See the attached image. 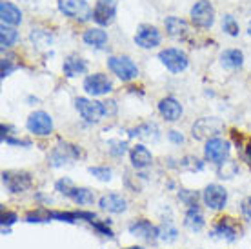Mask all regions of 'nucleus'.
Returning a JSON list of instances; mask_svg holds the SVG:
<instances>
[{
  "label": "nucleus",
  "instance_id": "9",
  "mask_svg": "<svg viewBox=\"0 0 251 249\" xmlns=\"http://www.w3.org/2000/svg\"><path fill=\"white\" fill-rule=\"evenodd\" d=\"M222 129H224V124L219 119L206 117V119L197 120L191 131H193V138H197V140H206V138L213 137V135H219Z\"/></svg>",
  "mask_w": 251,
  "mask_h": 249
},
{
  "label": "nucleus",
  "instance_id": "5",
  "mask_svg": "<svg viewBox=\"0 0 251 249\" xmlns=\"http://www.w3.org/2000/svg\"><path fill=\"white\" fill-rule=\"evenodd\" d=\"M58 9L69 17V19L75 20H84L93 19V11L89 9V6L84 2V0H58Z\"/></svg>",
  "mask_w": 251,
  "mask_h": 249
},
{
  "label": "nucleus",
  "instance_id": "16",
  "mask_svg": "<svg viewBox=\"0 0 251 249\" xmlns=\"http://www.w3.org/2000/svg\"><path fill=\"white\" fill-rule=\"evenodd\" d=\"M158 111L168 122H176V120L182 117V106L180 102L175 100L173 97H166L158 102Z\"/></svg>",
  "mask_w": 251,
  "mask_h": 249
},
{
  "label": "nucleus",
  "instance_id": "23",
  "mask_svg": "<svg viewBox=\"0 0 251 249\" xmlns=\"http://www.w3.org/2000/svg\"><path fill=\"white\" fill-rule=\"evenodd\" d=\"M64 75L69 76V78H73L76 75H82V73H86V69H88V64L86 60H82L80 56H68L66 60H64Z\"/></svg>",
  "mask_w": 251,
  "mask_h": 249
},
{
  "label": "nucleus",
  "instance_id": "7",
  "mask_svg": "<svg viewBox=\"0 0 251 249\" xmlns=\"http://www.w3.org/2000/svg\"><path fill=\"white\" fill-rule=\"evenodd\" d=\"M80 156V149L73 146V144H68V142H58L57 148L51 151L50 155V164L53 168H60L64 164H69L76 160Z\"/></svg>",
  "mask_w": 251,
  "mask_h": 249
},
{
  "label": "nucleus",
  "instance_id": "19",
  "mask_svg": "<svg viewBox=\"0 0 251 249\" xmlns=\"http://www.w3.org/2000/svg\"><path fill=\"white\" fill-rule=\"evenodd\" d=\"M129 156H131L133 168L137 169H144L148 166H151V162H153V156H151L150 149L146 146H142V144H137L135 148H131Z\"/></svg>",
  "mask_w": 251,
  "mask_h": 249
},
{
  "label": "nucleus",
  "instance_id": "30",
  "mask_svg": "<svg viewBox=\"0 0 251 249\" xmlns=\"http://www.w3.org/2000/svg\"><path fill=\"white\" fill-rule=\"evenodd\" d=\"M157 229H158V238H160L162 242H166V244L175 242L176 237H178V231H176L175 227L170 224V222L162 224L160 227H157Z\"/></svg>",
  "mask_w": 251,
  "mask_h": 249
},
{
  "label": "nucleus",
  "instance_id": "13",
  "mask_svg": "<svg viewBox=\"0 0 251 249\" xmlns=\"http://www.w3.org/2000/svg\"><path fill=\"white\" fill-rule=\"evenodd\" d=\"M135 44L144 48V50H153L160 44V33L155 25H148L142 24L137 29V35H135Z\"/></svg>",
  "mask_w": 251,
  "mask_h": 249
},
{
  "label": "nucleus",
  "instance_id": "29",
  "mask_svg": "<svg viewBox=\"0 0 251 249\" xmlns=\"http://www.w3.org/2000/svg\"><path fill=\"white\" fill-rule=\"evenodd\" d=\"M0 129H2V142L9 144V146H25V148H29V146H31V142H29V140H22V138L13 137L15 129H13L11 125L2 124V125H0Z\"/></svg>",
  "mask_w": 251,
  "mask_h": 249
},
{
  "label": "nucleus",
  "instance_id": "8",
  "mask_svg": "<svg viewBox=\"0 0 251 249\" xmlns=\"http://www.w3.org/2000/svg\"><path fill=\"white\" fill-rule=\"evenodd\" d=\"M2 182L7 191H11V193H22L25 189H29L33 184L31 174L25 171H4Z\"/></svg>",
  "mask_w": 251,
  "mask_h": 249
},
{
  "label": "nucleus",
  "instance_id": "34",
  "mask_svg": "<svg viewBox=\"0 0 251 249\" xmlns=\"http://www.w3.org/2000/svg\"><path fill=\"white\" fill-rule=\"evenodd\" d=\"M51 218H55V220H60V222H69V224H73L78 220V213H68V211H51Z\"/></svg>",
  "mask_w": 251,
  "mask_h": 249
},
{
  "label": "nucleus",
  "instance_id": "15",
  "mask_svg": "<svg viewBox=\"0 0 251 249\" xmlns=\"http://www.w3.org/2000/svg\"><path fill=\"white\" fill-rule=\"evenodd\" d=\"M117 13V2L115 0H99L93 9V20L99 25H109Z\"/></svg>",
  "mask_w": 251,
  "mask_h": 249
},
{
  "label": "nucleus",
  "instance_id": "1",
  "mask_svg": "<svg viewBox=\"0 0 251 249\" xmlns=\"http://www.w3.org/2000/svg\"><path fill=\"white\" fill-rule=\"evenodd\" d=\"M55 187H57L58 193L66 195L68 199H71L78 206H89V204H93L95 200L93 191H89L88 187H75L69 178H60L55 184Z\"/></svg>",
  "mask_w": 251,
  "mask_h": 249
},
{
  "label": "nucleus",
  "instance_id": "41",
  "mask_svg": "<svg viewBox=\"0 0 251 249\" xmlns=\"http://www.w3.org/2000/svg\"><path fill=\"white\" fill-rule=\"evenodd\" d=\"M242 215H244L248 220H251V197L242 200Z\"/></svg>",
  "mask_w": 251,
  "mask_h": 249
},
{
  "label": "nucleus",
  "instance_id": "45",
  "mask_svg": "<svg viewBox=\"0 0 251 249\" xmlns=\"http://www.w3.org/2000/svg\"><path fill=\"white\" fill-rule=\"evenodd\" d=\"M248 35H250V37H251V22H250V24H248Z\"/></svg>",
  "mask_w": 251,
  "mask_h": 249
},
{
  "label": "nucleus",
  "instance_id": "38",
  "mask_svg": "<svg viewBox=\"0 0 251 249\" xmlns=\"http://www.w3.org/2000/svg\"><path fill=\"white\" fill-rule=\"evenodd\" d=\"M93 225H95V229L97 231H100L104 237H109V238H113V231L109 229L106 224H102V222H99V220H95L93 222Z\"/></svg>",
  "mask_w": 251,
  "mask_h": 249
},
{
  "label": "nucleus",
  "instance_id": "28",
  "mask_svg": "<svg viewBox=\"0 0 251 249\" xmlns=\"http://www.w3.org/2000/svg\"><path fill=\"white\" fill-rule=\"evenodd\" d=\"M17 38H19V31L15 27H7L6 24H2V27H0V46H2V50L11 48L13 44L17 42Z\"/></svg>",
  "mask_w": 251,
  "mask_h": 249
},
{
  "label": "nucleus",
  "instance_id": "17",
  "mask_svg": "<svg viewBox=\"0 0 251 249\" xmlns=\"http://www.w3.org/2000/svg\"><path fill=\"white\" fill-rule=\"evenodd\" d=\"M129 233L133 237L138 238H146V240H153V238H158V229L151 224L150 220H135L133 224H129Z\"/></svg>",
  "mask_w": 251,
  "mask_h": 249
},
{
  "label": "nucleus",
  "instance_id": "25",
  "mask_svg": "<svg viewBox=\"0 0 251 249\" xmlns=\"http://www.w3.org/2000/svg\"><path fill=\"white\" fill-rule=\"evenodd\" d=\"M129 137H137V138H142V140H157L158 127L153 122H146V124H140L138 127L129 131Z\"/></svg>",
  "mask_w": 251,
  "mask_h": 249
},
{
  "label": "nucleus",
  "instance_id": "44",
  "mask_svg": "<svg viewBox=\"0 0 251 249\" xmlns=\"http://www.w3.org/2000/svg\"><path fill=\"white\" fill-rule=\"evenodd\" d=\"M126 249H144V248H140V246H131V248H126Z\"/></svg>",
  "mask_w": 251,
  "mask_h": 249
},
{
  "label": "nucleus",
  "instance_id": "4",
  "mask_svg": "<svg viewBox=\"0 0 251 249\" xmlns=\"http://www.w3.org/2000/svg\"><path fill=\"white\" fill-rule=\"evenodd\" d=\"M75 106L86 122H99L106 115V104L104 102H95V100L80 97V99L75 100Z\"/></svg>",
  "mask_w": 251,
  "mask_h": 249
},
{
  "label": "nucleus",
  "instance_id": "18",
  "mask_svg": "<svg viewBox=\"0 0 251 249\" xmlns=\"http://www.w3.org/2000/svg\"><path fill=\"white\" fill-rule=\"evenodd\" d=\"M99 206L104 209V211H109V213H124L127 209V202H126L124 197H120L117 193H109V195H104L99 202Z\"/></svg>",
  "mask_w": 251,
  "mask_h": 249
},
{
  "label": "nucleus",
  "instance_id": "2",
  "mask_svg": "<svg viewBox=\"0 0 251 249\" xmlns=\"http://www.w3.org/2000/svg\"><path fill=\"white\" fill-rule=\"evenodd\" d=\"M107 68L111 69V73L119 76L122 82H129L138 76L137 64L133 62L129 56H109Z\"/></svg>",
  "mask_w": 251,
  "mask_h": 249
},
{
  "label": "nucleus",
  "instance_id": "32",
  "mask_svg": "<svg viewBox=\"0 0 251 249\" xmlns=\"http://www.w3.org/2000/svg\"><path fill=\"white\" fill-rule=\"evenodd\" d=\"M237 171H239L237 164L231 162V160H226V162L220 164L219 174H220V178H233V176L237 174Z\"/></svg>",
  "mask_w": 251,
  "mask_h": 249
},
{
  "label": "nucleus",
  "instance_id": "3",
  "mask_svg": "<svg viewBox=\"0 0 251 249\" xmlns=\"http://www.w3.org/2000/svg\"><path fill=\"white\" fill-rule=\"evenodd\" d=\"M191 22H193L197 27L209 29L215 22V7L211 6V2L199 0V2L191 7Z\"/></svg>",
  "mask_w": 251,
  "mask_h": 249
},
{
  "label": "nucleus",
  "instance_id": "36",
  "mask_svg": "<svg viewBox=\"0 0 251 249\" xmlns=\"http://www.w3.org/2000/svg\"><path fill=\"white\" fill-rule=\"evenodd\" d=\"M107 146H109V153L115 156H120V155H124L126 153V142H122V140H109L107 142Z\"/></svg>",
  "mask_w": 251,
  "mask_h": 249
},
{
  "label": "nucleus",
  "instance_id": "10",
  "mask_svg": "<svg viewBox=\"0 0 251 249\" xmlns=\"http://www.w3.org/2000/svg\"><path fill=\"white\" fill-rule=\"evenodd\" d=\"M204 155L209 162L222 164L229 156V142L222 140V138H209L204 148Z\"/></svg>",
  "mask_w": 251,
  "mask_h": 249
},
{
  "label": "nucleus",
  "instance_id": "14",
  "mask_svg": "<svg viewBox=\"0 0 251 249\" xmlns=\"http://www.w3.org/2000/svg\"><path fill=\"white\" fill-rule=\"evenodd\" d=\"M111 80L107 78L106 75H102V73H95V75H89L86 76V80H84V89H86V93L93 95V97H100V95H107L111 91Z\"/></svg>",
  "mask_w": 251,
  "mask_h": 249
},
{
  "label": "nucleus",
  "instance_id": "39",
  "mask_svg": "<svg viewBox=\"0 0 251 249\" xmlns=\"http://www.w3.org/2000/svg\"><path fill=\"white\" fill-rule=\"evenodd\" d=\"M13 69H15V66L11 64V60L9 58H2V78H6V76H9V73H11Z\"/></svg>",
  "mask_w": 251,
  "mask_h": 249
},
{
  "label": "nucleus",
  "instance_id": "24",
  "mask_svg": "<svg viewBox=\"0 0 251 249\" xmlns=\"http://www.w3.org/2000/svg\"><path fill=\"white\" fill-rule=\"evenodd\" d=\"M220 64L227 69H237L244 64V53L240 50H226L220 55Z\"/></svg>",
  "mask_w": 251,
  "mask_h": 249
},
{
  "label": "nucleus",
  "instance_id": "12",
  "mask_svg": "<svg viewBox=\"0 0 251 249\" xmlns=\"http://www.w3.org/2000/svg\"><path fill=\"white\" fill-rule=\"evenodd\" d=\"M202 200L209 209H222L227 202V191L219 184H209V186L204 189V195H202Z\"/></svg>",
  "mask_w": 251,
  "mask_h": 249
},
{
  "label": "nucleus",
  "instance_id": "11",
  "mask_svg": "<svg viewBox=\"0 0 251 249\" xmlns=\"http://www.w3.org/2000/svg\"><path fill=\"white\" fill-rule=\"evenodd\" d=\"M27 129L38 137H46L53 131V119L46 111H35L27 119Z\"/></svg>",
  "mask_w": 251,
  "mask_h": 249
},
{
  "label": "nucleus",
  "instance_id": "33",
  "mask_svg": "<svg viewBox=\"0 0 251 249\" xmlns=\"http://www.w3.org/2000/svg\"><path fill=\"white\" fill-rule=\"evenodd\" d=\"M178 199L182 200L186 206L193 207V206H197V200H199V193H197V191H189V189H182V191L178 193Z\"/></svg>",
  "mask_w": 251,
  "mask_h": 249
},
{
  "label": "nucleus",
  "instance_id": "43",
  "mask_svg": "<svg viewBox=\"0 0 251 249\" xmlns=\"http://www.w3.org/2000/svg\"><path fill=\"white\" fill-rule=\"evenodd\" d=\"M246 153H248V158L251 160V140L248 142V148H246Z\"/></svg>",
  "mask_w": 251,
  "mask_h": 249
},
{
  "label": "nucleus",
  "instance_id": "40",
  "mask_svg": "<svg viewBox=\"0 0 251 249\" xmlns=\"http://www.w3.org/2000/svg\"><path fill=\"white\" fill-rule=\"evenodd\" d=\"M17 222V215L11 211H2V225H11Z\"/></svg>",
  "mask_w": 251,
  "mask_h": 249
},
{
  "label": "nucleus",
  "instance_id": "6",
  "mask_svg": "<svg viewBox=\"0 0 251 249\" xmlns=\"http://www.w3.org/2000/svg\"><path fill=\"white\" fill-rule=\"evenodd\" d=\"M158 60L170 69L171 73H180L188 68V55L176 48H168L158 53Z\"/></svg>",
  "mask_w": 251,
  "mask_h": 249
},
{
  "label": "nucleus",
  "instance_id": "31",
  "mask_svg": "<svg viewBox=\"0 0 251 249\" xmlns=\"http://www.w3.org/2000/svg\"><path fill=\"white\" fill-rule=\"evenodd\" d=\"M222 29L229 35V37H237L239 35V24H237V20L233 15H226L224 19H222Z\"/></svg>",
  "mask_w": 251,
  "mask_h": 249
},
{
  "label": "nucleus",
  "instance_id": "27",
  "mask_svg": "<svg viewBox=\"0 0 251 249\" xmlns=\"http://www.w3.org/2000/svg\"><path fill=\"white\" fill-rule=\"evenodd\" d=\"M84 42L93 48H102L107 42V33L100 27H91L88 31H84Z\"/></svg>",
  "mask_w": 251,
  "mask_h": 249
},
{
  "label": "nucleus",
  "instance_id": "20",
  "mask_svg": "<svg viewBox=\"0 0 251 249\" xmlns=\"http://www.w3.org/2000/svg\"><path fill=\"white\" fill-rule=\"evenodd\" d=\"M166 31L173 38H186L189 35V25L186 20L178 17H168L166 19Z\"/></svg>",
  "mask_w": 251,
  "mask_h": 249
},
{
  "label": "nucleus",
  "instance_id": "37",
  "mask_svg": "<svg viewBox=\"0 0 251 249\" xmlns=\"http://www.w3.org/2000/svg\"><path fill=\"white\" fill-rule=\"evenodd\" d=\"M50 218H51V213L33 211V213H29V215L25 217V220H27V222H31V224H35V222H50Z\"/></svg>",
  "mask_w": 251,
  "mask_h": 249
},
{
  "label": "nucleus",
  "instance_id": "42",
  "mask_svg": "<svg viewBox=\"0 0 251 249\" xmlns=\"http://www.w3.org/2000/svg\"><path fill=\"white\" fill-rule=\"evenodd\" d=\"M168 137H170V140L173 144H182L184 142V137L178 133V131H170V135H168Z\"/></svg>",
  "mask_w": 251,
  "mask_h": 249
},
{
  "label": "nucleus",
  "instance_id": "26",
  "mask_svg": "<svg viewBox=\"0 0 251 249\" xmlns=\"http://www.w3.org/2000/svg\"><path fill=\"white\" fill-rule=\"evenodd\" d=\"M184 224H186V227L191 231H201L202 227H204V215L201 213V209L197 206L189 207L188 213H186V217H184Z\"/></svg>",
  "mask_w": 251,
  "mask_h": 249
},
{
  "label": "nucleus",
  "instance_id": "35",
  "mask_svg": "<svg viewBox=\"0 0 251 249\" xmlns=\"http://www.w3.org/2000/svg\"><path fill=\"white\" fill-rule=\"evenodd\" d=\"M89 173L102 182L111 180V169L109 168H99V166H95V168H89Z\"/></svg>",
  "mask_w": 251,
  "mask_h": 249
},
{
  "label": "nucleus",
  "instance_id": "21",
  "mask_svg": "<svg viewBox=\"0 0 251 249\" xmlns=\"http://www.w3.org/2000/svg\"><path fill=\"white\" fill-rule=\"evenodd\" d=\"M229 220H231V218H220L213 229V237L222 238V240H226V242L237 240V229H235V225H233Z\"/></svg>",
  "mask_w": 251,
  "mask_h": 249
},
{
  "label": "nucleus",
  "instance_id": "22",
  "mask_svg": "<svg viewBox=\"0 0 251 249\" xmlns=\"http://www.w3.org/2000/svg\"><path fill=\"white\" fill-rule=\"evenodd\" d=\"M0 19L4 24L17 25L22 22V13L17 6H13L11 2H0Z\"/></svg>",
  "mask_w": 251,
  "mask_h": 249
}]
</instances>
